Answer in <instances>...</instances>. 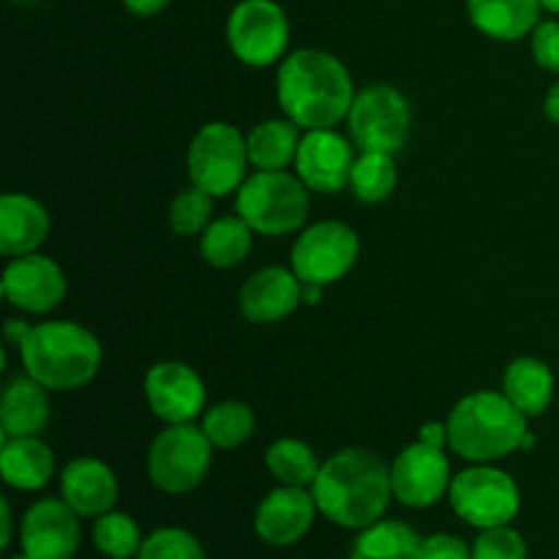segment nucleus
<instances>
[{
	"mask_svg": "<svg viewBox=\"0 0 559 559\" xmlns=\"http://www.w3.org/2000/svg\"><path fill=\"white\" fill-rule=\"evenodd\" d=\"M420 559H473V549L459 535L437 533L424 538V544H420Z\"/></svg>",
	"mask_w": 559,
	"mask_h": 559,
	"instance_id": "36",
	"label": "nucleus"
},
{
	"mask_svg": "<svg viewBox=\"0 0 559 559\" xmlns=\"http://www.w3.org/2000/svg\"><path fill=\"white\" fill-rule=\"evenodd\" d=\"M0 289L14 309L25 314H47L66 300L69 278L52 257L33 251V254L9 260L0 278Z\"/></svg>",
	"mask_w": 559,
	"mask_h": 559,
	"instance_id": "14",
	"label": "nucleus"
},
{
	"mask_svg": "<svg viewBox=\"0 0 559 559\" xmlns=\"http://www.w3.org/2000/svg\"><path fill=\"white\" fill-rule=\"evenodd\" d=\"M126 11L134 16H156L169 5V0H123Z\"/></svg>",
	"mask_w": 559,
	"mask_h": 559,
	"instance_id": "38",
	"label": "nucleus"
},
{
	"mask_svg": "<svg viewBox=\"0 0 559 559\" xmlns=\"http://www.w3.org/2000/svg\"><path fill=\"white\" fill-rule=\"evenodd\" d=\"M309 189L298 175L287 169L278 173L257 169L235 191V213L265 238L300 233L309 218Z\"/></svg>",
	"mask_w": 559,
	"mask_h": 559,
	"instance_id": "5",
	"label": "nucleus"
},
{
	"mask_svg": "<svg viewBox=\"0 0 559 559\" xmlns=\"http://www.w3.org/2000/svg\"><path fill=\"white\" fill-rule=\"evenodd\" d=\"M311 495L328 522L347 530H366L380 522L391 506V467L374 451L344 448L322 462Z\"/></svg>",
	"mask_w": 559,
	"mask_h": 559,
	"instance_id": "2",
	"label": "nucleus"
},
{
	"mask_svg": "<svg viewBox=\"0 0 559 559\" xmlns=\"http://www.w3.org/2000/svg\"><path fill=\"white\" fill-rule=\"evenodd\" d=\"M14 3H22V5H27V3H36V0H14Z\"/></svg>",
	"mask_w": 559,
	"mask_h": 559,
	"instance_id": "44",
	"label": "nucleus"
},
{
	"mask_svg": "<svg viewBox=\"0 0 559 559\" xmlns=\"http://www.w3.org/2000/svg\"><path fill=\"white\" fill-rule=\"evenodd\" d=\"M322 293H325V287H320V284H304V304L317 306L320 304Z\"/></svg>",
	"mask_w": 559,
	"mask_h": 559,
	"instance_id": "42",
	"label": "nucleus"
},
{
	"mask_svg": "<svg viewBox=\"0 0 559 559\" xmlns=\"http://www.w3.org/2000/svg\"><path fill=\"white\" fill-rule=\"evenodd\" d=\"M420 544L424 538H418L409 524L380 519L371 527L360 530L349 559H420Z\"/></svg>",
	"mask_w": 559,
	"mask_h": 559,
	"instance_id": "27",
	"label": "nucleus"
},
{
	"mask_svg": "<svg viewBox=\"0 0 559 559\" xmlns=\"http://www.w3.org/2000/svg\"><path fill=\"white\" fill-rule=\"evenodd\" d=\"M360 257V240L344 222H317L304 227L293 243L289 267L304 284L331 287L355 267Z\"/></svg>",
	"mask_w": 559,
	"mask_h": 559,
	"instance_id": "11",
	"label": "nucleus"
},
{
	"mask_svg": "<svg viewBox=\"0 0 559 559\" xmlns=\"http://www.w3.org/2000/svg\"><path fill=\"white\" fill-rule=\"evenodd\" d=\"M9 559H31V557H27L25 551H22V555H16V557H9Z\"/></svg>",
	"mask_w": 559,
	"mask_h": 559,
	"instance_id": "45",
	"label": "nucleus"
},
{
	"mask_svg": "<svg viewBox=\"0 0 559 559\" xmlns=\"http://www.w3.org/2000/svg\"><path fill=\"white\" fill-rule=\"evenodd\" d=\"M265 467L273 478L282 486H300V489H311V484L320 475V459L311 451L306 442L284 437L276 440L265 453Z\"/></svg>",
	"mask_w": 559,
	"mask_h": 559,
	"instance_id": "30",
	"label": "nucleus"
},
{
	"mask_svg": "<svg viewBox=\"0 0 559 559\" xmlns=\"http://www.w3.org/2000/svg\"><path fill=\"white\" fill-rule=\"evenodd\" d=\"M140 524L120 511H107L93 524V546L107 559H136L142 549Z\"/></svg>",
	"mask_w": 559,
	"mask_h": 559,
	"instance_id": "31",
	"label": "nucleus"
},
{
	"mask_svg": "<svg viewBox=\"0 0 559 559\" xmlns=\"http://www.w3.org/2000/svg\"><path fill=\"white\" fill-rule=\"evenodd\" d=\"M396 183L399 173L391 153L358 151L353 175H349V191H353L355 200L364 202V205H380V202L391 200Z\"/></svg>",
	"mask_w": 559,
	"mask_h": 559,
	"instance_id": "29",
	"label": "nucleus"
},
{
	"mask_svg": "<svg viewBox=\"0 0 559 559\" xmlns=\"http://www.w3.org/2000/svg\"><path fill=\"white\" fill-rule=\"evenodd\" d=\"M349 140L358 151L391 153L396 156L413 131V107L407 96L393 85L377 82L355 93L347 115Z\"/></svg>",
	"mask_w": 559,
	"mask_h": 559,
	"instance_id": "8",
	"label": "nucleus"
},
{
	"mask_svg": "<svg viewBox=\"0 0 559 559\" xmlns=\"http://www.w3.org/2000/svg\"><path fill=\"white\" fill-rule=\"evenodd\" d=\"M0 516H3V530H0V549H9L11 535H14V519H11L9 500H0Z\"/></svg>",
	"mask_w": 559,
	"mask_h": 559,
	"instance_id": "40",
	"label": "nucleus"
},
{
	"mask_svg": "<svg viewBox=\"0 0 559 559\" xmlns=\"http://www.w3.org/2000/svg\"><path fill=\"white\" fill-rule=\"evenodd\" d=\"M300 131L304 129L289 118H267L257 123L246 134L251 167L265 169V173H278V169H287L289 164H295L300 136H304Z\"/></svg>",
	"mask_w": 559,
	"mask_h": 559,
	"instance_id": "25",
	"label": "nucleus"
},
{
	"mask_svg": "<svg viewBox=\"0 0 559 559\" xmlns=\"http://www.w3.org/2000/svg\"><path fill=\"white\" fill-rule=\"evenodd\" d=\"M418 442L431 448H451V431H448V420H426L418 429Z\"/></svg>",
	"mask_w": 559,
	"mask_h": 559,
	"instance_id": "37",
	"label": "nucleus"
},
{
	"mask_svg": "<svg viewBox=\"0 0 559 559\" xmlns=\"http://www.w3.org/2000/svg\"><path fill=\"white\" fill-rule=\"evenodd\" d=\"M540 0H467L469 22L495 41H519L540 22Z\"/></svg>",
	"mask_w": 559,
	"mask_h": 559,
	"instance_id": "23",
	"label": "nucleus"
},
{
	"mask_svg": "<svg viewBox=\"0 0 559 559\" xmlns=\"http://www.w3.org/2000/svg\"><path fill=\"white\" fill-rule=\"evenodd\" d=\"M60 497L80 519H98L118 502V478L102 459H71L60 473Z\"/></svg>",
	"mask_w": 559,
	"mask_h": 559,
	"instance_id": "19",
	"label": "nucleus"
},
{
	"mask_svg": "<svg viewBox=\"0 0 559 559\" xmlns=\"http://www.w3.org/2000/svg\"><path fill=\"white\" fill-rule=\"evenodd\" d=\"M136 559H207L205 549L191 535L180 527H158L142 540V549Z\"/></svg>",
	"mask_w": 559,
	"mask_h": 559,
	"instance_id": "33",
	"label": "nucleus"
},
{
	"mask_svg": "<svg viewBox=\"0 0 559 559\" xmlns=\"http://www.w3.org/2000/svg\"><path fill=\"white\" fill-rule=\"evenodd\" d=\"M540 5L546 11H551V14H559V0H540Z\"/></svg>",
	"mask_w": 559,
	"mask_h": 559,
	"instance_id": "43",
	"label": "nucleus"
},
{
	"mask_svg": "<svg viewBox=\"0 0 559 559\" xmlns=\"http://www.w3.org/2000/svg\"><path fill=\"white\" fill-rule=\"evenodd\" d=\"M317 513H320V508H317L311 489L278 484L257 506L254 533L267 546H278V549L295 546L306 538Z\"/></svg>",
	"mask_w": 559,
	"mask_h": 559,
	"instance_id": "17",
	"label": "nucleus"
},
{
	"mask_svg": "<svg viewBox=\"0 0 559 559\" xmlns=\"http://www.w3.org/2000/svg\"><path fill=\"white\" fill-rule=\"evenodd\" d=\"M473 559H527V540L511 524L480 530L473 544Z\"/></svg>",
	"mask_w": 559,
	"mask_h": 559,
	"instance_id": "34",
	"label": "nucleus"
},
{
	"mask_svg": "<svg viewBox=\"0 0 559 559\" xmlns=\"http://www.w3.org/2000/svg\"><path fill=\"white\" fill-rule=\"evenodd\" d=\"M80 544V516L63 497H44L22 516L20 546L31 559H74Z\"/></svg>",
	"mask_w": 559,
	"mask_h": 559,
	"instance_id": "15",
	"label": "nucleus"
},
{
	"mask_svg": "<svg viewBox=\"0 0 559 559\" xmlns=\"http://www.w3.org/2000/svg\"><path fill=\"white\" fill-rule=\"evenodd\" d=\"M200 426L207 435V440L213 442V448H218V451H235V448L251 440V435L257 429V418L249 404L238 402V399H227V402H218L213 407H207Z\"/></svg>",
	"mask_w": 559,
	"mask_h": 559,
	"instance_id": "28",
	"label": "nucleus"
},
{
	"mask_svg": "<svg viewBox=\"0 0 559 559\" xmlns=\"http://www.w3.org/2000/svg\"><path fill=\"white\" fill-rule=\"evenodd\" d=\"M25 374L47 391H80L102 369V342L74 320H49L31 328L20 347Z\"/></svg>",
	"mask_w": 559,
	"mask_h": 559,
	"instance_id": "3",
	"label": "nucleus"
},
{
	"mask_svg": "<svg viewBox=\"0 0 559 559\" xmlns=\"http://www.w3.org/2000/svg\"><path fill=\"white\" fill-rule=\"evenodd\" d=\"M213 442L197 424L164 426L147 445V478L164 495H189L207 478L213 464Z\"/></svg>",
	"mask_w": 559,
	"mask_h": 559,
	"instance_id": "6",
	"label": "nucleus"
},
{
	"mask_svg": "<svg viewBox=\"0 0 559 559\" xmlns=\"http://www.w3.org/2000/svg\"><path fill=\"white\" fill-rule=\"evenodd\" d=\"M49 424V391L31 374L5 382L0 396V429L5 437H38Z\"/></svg>",
	"mask_w": 559,
	"mask_h": 559,
	"instance_id": "21",
	"label": "nucleus"
},
{
	"mask_svg": "<svg viewBox=\"0 0 559 559\" xmlns=\"http://www.w3.org/2000/svg\"><path fill=\"white\" fill-rule=\"evenodd\" d=\"M249 145L238 126L213 120L205 123L191 140L186 153V173L191 186L213 197H227L240 189L249 175Z\"/></svg>",
	"mask_w": 559,
	"mask_h": 559,
	"instance_id": "7",
	"label": "nucleus"
},
{
	"mask_svg": "<svg viewBox=\"0 0 559 559\" xmlns=\"http://www.w3.org/2000/svg\"><path fill=\"white\" fill-rule=\"evenodd\" d=\"M304 304V282L293 267H262L251 273L238 293V309L251 325H276Z\"/></svg>",
	"mask_w": 559,
	"mask_h": 559,
	"instance_id": "18",
	"label": "nucleus"
},
{
	"mask_svg": "<svg viewBox=\"0 0 559 559\" xmlns=\"http://www.w3.org/2000/svg\"><path fill=\"white\" fill-rule=\"evenodd\" d=\"M49 235V211L31 194L9 191L0 197V254L14 257L33 254L44 246Z\"/></svg>",
	"mask_w": 559,
	"mask_h": 559,
	"instance_id": "20",
	"label": "nucleus"
},
{
	"mask_svg": "<svg viewBox=\"0 0 559 559\" xmlns=\"http://www.w3.org/2000/svg\"><path fill=\"white\" fill-rule=\"evenodd\" d=\"M213 200L216 197L197 189V186L178 191L173 197V202H169V229L178 238H194V235L205 233L207 224L213 222Z\"/></svg>",
	"mask_w": 559,
	"mask_h": 559,
	"instance_id": "32",
	"label": "nucleus"
},
{
	"mask_svg": "<svg viewBox=\"0 0 559 559\" xmlns=\"http://www.w3.org/2000/svg\"><path fill=\"white\" fill-rule=\"evenodd\" d=\"M344 134L336 129L304 131L295 156V175L306 183V189L317 194H338L349 186L355 151Z\"/></svg>",
	"mask_w": 559,
	"mask_h": 559,
	"instance_id": "16",
	"label": "nucleus"
},
{
	"mask_svg": "<svg viewBox=\"0 0 559 559\" xmlns=\"http://www.w3.org/2000/svg\"><path fill=\"white\" fill-rule=\"evenodd\" d=\"M527 420L502 391L467 393L448 415L451 451L469 464L500 462L522 451Z\"/></svg>",
	"mask_w": 559,
	"mask_h": 559,
	"instance_id": "4",
	"label": "nucleus"
},
{
	"mask_svg": "<svg viewBox=\"0 0 559 559\" xmlns=\"http://www.w3.org/2000/svg\"><path fill=\"white\" fill-rule=\"evenodd\" d=\"M145 402L164 426L197 424L207 409V391L202 377L180 360H162L147 369Z\"/></svg>",
	"mask_w": 559,
	"mask_h": 559,
	"instance_id": "12",
	"label": "nucleus"
},
{
	"mask_svg": "<svg viewBox=\"0 0 559 559\" xmlns=\"http://www.w3.org/2000/svg\"><path fill=\"white\" fill-rule=\"evenodd\" d=\"M530 49L540 69L559 74V20H540L530 33Z\"/></svg>",
	"mask_w": 559,
	"mask_h": 559,
	"instance_id": "35",
	"label": "nucleus"
},
{
	"mask_svg": "<svg viewBox=\"0 0 559 559\" xmlns=\"http://www.w3.org/2000/svg\"><path fill=\"white\" fill-rule=\"evenodd\" d=\"M254 229L235 213V216H218L207 224L205 233L200 235V254L211 267L227 271V267L240 265L249 257L251 243H254Z\"/></svg>",
	"mask_w": 559,
	"mask_h": 559,
	"instance_id": "26",
	"label": "nucleus"
},
{
	"mask_svg": "<svg viewBox=\"0 0 559 559\" xmlns=\"http://www.w3.org/2000/svg\"><path fill=\"white\" fill-rule=\"evenodd\" d=\"M544 112H546V118L551 120V123L559 126V80L555 82V85L549 87V91H546Z\"/></svg>",
	"mask_w": 559,
	"mask_h": 559,
	"instance_id": "41",
	"label": "nucleus"
},
{
	"mask_svg": "<svg viewBox=\"0 0 559 559\" xmlns=\"http://www.w3.org/2000/svg\"><path fill=\"white\" fill-rule=\"evenodd\" d=\"M502 393L527 418H540L555 399V371L533 355L511 360L502 374Z\"/></svg>",
	"mask_w": 559,
	"mask_h": 559,
	"instance_id": "24",
	"label": "nucleus"
},
{
	"mask_svg": "<svg viewBox=\"0 0 559 559\" xmlns=\"http://www.w3.org/2000/svg\"><path fill=\"white\" fill-rule=\"evenodd\" d=\"M0 475L16 491H38L52 480L55 453L38 437H5L0 445Z\"/></svg>",
	"mask_w": 559,
	"mask_h": 559,
	"instance_id": "22",
	"label": "nucleus"
},
{
	"mask_svg": "<svg viewBox=\"0 0 559 559\" xmlns=\"http://www.w3.org/2000/svg\"><path fill=\"white\" fill-rule=\"evenodd\" d=\"M451 480L453 473L445 448H431L418 440L404 448L391 464L393 497L404 508H415V511H426L448 497Z\"/></svg>",
	"mask_w": 559,
	"mask_h": 559,
	"instance_id": "13",
	"label": "nucleus"
},
{
	"mask_svg": "<svg viewBox=\"0 0 559 559\" xmlns=\"http://www.w3.org/2000/svg\"><path fill=\"white\" fill-rule=\"evenodd\" d=\"M276 102L284 118L304 131L336 129L355 102L353 74L325 49H295L278 63Z\"/></svg>",
	"mask_w": 559,
	"mask_h": 559,
	"instance_id": "1",
	"label": "nucleus"
},
{
	"mask_svg": "<svg viewBox=\"0 0 559 559\" xmlns=\"http://www.w3.org/2000/svg\"><path fill=\"white\" fill-rule=\"evenodd\" d=\"M227 44L249 69H267L287 58L289 20L276 0H240L227 20Z\"/></svg>",
	"mask_w": 559,
	"mask_h": 559,
	"instance_id": "10",
	"label": "nucleus"
},
{
	"mask_svg": "<svg viewBox=\"0 0 559 559\" xmlns=\"http://www.w3.org/2000/svg\"><path fill=\"white\" fill-rule=\"evenodd\" d=\"M448 500H451L453 513L469 527L489 530L511 524L519 516L522 491L506 469L491 467V464H473L453 475Z\"/></svg>",
	"mask_w": 559,
	"mask_h": 559,
	"instance_id": "9",
	"label": "nucleus"
},
{
	"mask_svg": "<svg viewBox=\"0 0 559 559\" xmlns=\"http://www.w3.org/2000/svg\"><path fill=\"white\" fill-rule=\"evenodd\" d=\"M31 328L33 325H27L25 320H5V328H3L5 342L14 344V347L20 349L22 342H25V338H27V333H31Z\"/></svg>",
	"mask_w": 559,
	"mask_h": 559,
	"instance_id": "39",
	"label": "nucleus"
}]
</instances>
